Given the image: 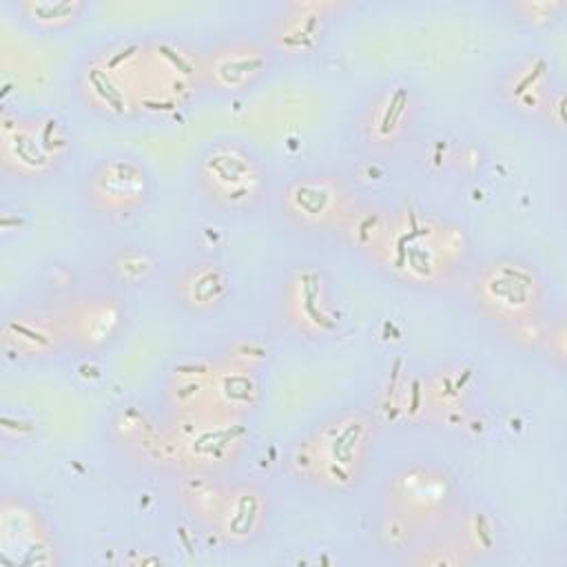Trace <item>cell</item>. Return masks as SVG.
<instances>
[{
	"mask_svg": "<svg viewBox=\"0 0 567 567\" xmlns=\"http://www.w3.org/2000/svg\"><path fill=\"white\" fill-rule=\"evenodd\" d=\"M179 458V476L230 474L250 447L248 419L166 414Z\"/></svg>",
	"mask_w": 567,
	"mask_h": 567,
	"instance_id": "15",
	"label": "cell"
},
{
	"mask_svg": "<svg viewBox=\"0 0 567 567\" xmlns=\"http://www.w3.org/2000/svg\"><path fill=\"white\" fill-rule=\"evenodd\" d=\"M266 317L275 334L297 343H321L341 328L334 284L323 264L297 259L286 266L266 295Z\"/></svg>",
	"mask_w": 567,
	"mask_h": 567,
	"instance_id": "8",
	"label": "cell"
},
{
	"mask_svg": "<svg viewBox=\"0 0 567 567\" xmlns=\"http://www.w3.org/2000/svg\"><path fill=\"white\" fill-rule=\"evenodd\" d=\"M100 281L113 290H135L155 281L162 272V257L144 244L117 241L97 257Z\"/></svg>",
	"mask_w": 567,
	"mask_h": 567,
	"instance_id": "23",
	"label": "cell"
},
{
	"mask_svg": "<svg viewBox=\"0 0 567 567\" xmlns=\"http://www.w3.org/2000/svg\"><path fill=\"white\" fill-rule=\"evenodd\" d=\"M272 206L290 233L303 239H337L346 235L361 202L343 173L317 166L281 182Z\"/></svg>",
	"mask_w": 567,
	"mask_h": 567,
	"instance_id": "10",
	"label": "cell"
},
{
	"mask_svg": "<svg viewBox=\"0 0 567 567\" xmlns=\"http://www.w3.org/2000/svg\"><path fill=\"white\" fill-rule=\"evenodd\" d=\"M73 151L66 122L51 111H4L0 120V173L4 182L35 186L55 179Z\"/></svg>",
	"mask_w": 567,
	"mask_h": 567,
	"instance_id": "11",
	"label": "cell"
},
{
	"mask_svg": "<svg viewBox=\"0 0 567 567\" xmlns=\"http://www.w3.org/2000/svg\"><path fill=\"white\" fill-rule=\"evenodd\" d=\"M58 303L73 354H102L111 350L126 332L128 306L120 290L104 284L75 290Z\"/></svg>",
	"mask_w": 567,
	"mask_h": 567,
	"instance_id": "19",
	"label": "cell"
},
{
	"mask_svg": "<svg viewBox=\"0 0 567 567\" xmlns=\"http://www.w3.org/2000/svg\"><path fill=\"white\" fill-rule=\"evenodd\" d=\"M343 239L381 277L423 292H439L463 279L472 259L465 226L421 206L361 202Z\"/></svg>",
	"mask_w": 567,
	"mask_h": 567,
	"instance_id": "1",
	"label": "cell"
},
{
	"mask_svg": "<svg viewBox=\"0 0 567 567\" xmlns=\"http://www.w3.org/2000/svg\"><path fill=\"white\" fill-rule=\"evenodd\" d=\"M0 547L11 565H55L60 549L47 516L27 496L7 494L0 505Z\"/></svg>",
	"mask_w": 567,
	"mask_h": 567,
	"instance_id": "22",
	"label": "cell"
},
{
	"mask_svg": "<svg viewBox=\"0 0 567 567\" xmlns=\"http://www.w3.org/2000/svg\"><path fill=\"white\" fill-rule=\"evenodd\" d=\"M505 16L523 29H551L567 11L563 0H507L501 4Z\"/></svg>",
	"mask_w": 567,
	"mask_h": 567,
	"instance_id": "25",
	"label": "cell"
},
{
	"mask_svg": "<svg viewBox=\"0 0 567 567\" xmlns=\"http://www.w3.org/2000/svg\"><path fill=\"white\" fill-rule=\"evenodd\" d=\"M421 93L405 78L374 84L352 115V140L370 157H392L414 137L421 120Z\"/></svg>",
	"mask_w": 567,
	"mask_h": 567,
	"instance_id": "13",
	"label": "cell"
},
{
	"mask_svg": "<svg viewBox=\"0 0 567 567\" xmlns=\"http://www.w3.org/2000/svg\"><path fill=\"white\" fill-rule=\"evenodd\" d=\"M277 58L259 35L228 33L199 49V84L210 97H239L255 91L275 71Z\"/></svg>",
	"mask_w": 567,
	"mask_h": 567,
	"instance_id": "16",
	"label": "cell"
},
{
	"mask_svg": "<svg viewBox=\"0 0 567 567\" xmlns=\"http://www.w3.org/2000/svg\"><path fill=\"white\" fill-rule=\"evenodd\" d=\"M498 111L532 131L565 137V82L551 55L540 49L512 53L494 75Z\"/></svg>",
	"mask_w": 567,
	"mask_h": 567,
	"instance_id": "9",
	"label": "cell"
},
{
	"mask_svg": "<svg viewBox=\"0 0 567 567\" xmlns=\"http://www.w3.org/2000/svg\"><path fill=\"white\" fill-rule=\"evenodd\" d=\"M91 4L86 0H18L13 13L29 31L40 35H60L75 29Z\"/></svg>",
	"mask_w": 567,
	"mask_h": 567,
	"instance_id": "24",
	"label": "cell"
},
{
	"mask_svg": "<svg viewBox=\"0 0 567 567\" xmlns=\"http://www.w3.org/2000/svg\"><path fill=\"white\" fill-rule=\"evenodd\" d=\"M465 301L496 337L516 350L540 348L551 317V290L543 268L520 252H496L463 275Z\"/></svg>",
	"mask_w": 567,
	"mask_h": 567,
	"instance_id": "3",
	"label": "cell"
},
{
	"mask_svg": "<svg viewBox=\"0 0 567 567\" xmlns=\"http://www.w3.org/2000/svg\"><path fill=\"white\" fill-rule=\"evenodd\" d=\"M179 478V503L213 545L224 551H248L264 543L272 520V496L264 483L230 474Z\"/></svg>",
	"mask_w": 567,
	"mask_h": 567,
	"instance_id": "6",
	"label": "cell"
},
{
	"mask_svg": "<svg viewBox=\"0 0 567 567\" xmlns=\"http://www.w3.org/2000/svg\"><path fill=\"white\" fill-rule=\"evenodd\" d=\"M233 268L213 255L186 257L168 279L173 306L193 319H206L221 312L235 295Z\"/></svg>",
	"mask_w": 567,
	"mask_h": 567,
	"instance_id": "20",
	"label": "cell"
},
{
	"mask_svg": "<svg viewBox=\"0 0 567 567\" xmlns=\"http://www.w3.org/2000/svg\"><path fill=\"white\" fill-rule=\"evenodd\" d=\"M377 439L379 423L370 410H332L292 436L284 454L286 476L303 494L348 496L363 485Z\"/></svg>",
	"mask_w": 567,
	"mask_h": 567,
	"instance_id": "2",
	"label": "cell"
},
{
	"mask_svg": "<svg viewBox=\"0 0 567 567\" xmlns=\"http://www.w3.org/2000/svg\"><path fill=\"white\" fill-rule=\"evenodd\" d=\"M190 190L213 215L252 219L277 193L275 171L261 151L239 135H217L204 142L188 166Z\"/></svg>",
	"mask_w": 567,
	"mask_h": 567,
	"instance_id": "5",
	"label": "cell"
},
{
	"mask_svg": "<svg viewBox=\"0 0 567 567\" xmlns=\"http://www.w3.org/2000/svg\"><path fill=\"white\" fill-rule=\"evenodd\" d=\"M348 9L350 4L341 0H279L264 7L257 31L277 62L299 64L323 49Z\"/></svg>",
	"mask_w": 567,
	"mask_h": 567,
	"instance_id": "14",
	"label": "cell"
},
{
	"mask_svg": "<svg viewBox=\"0 0 567 567\" xmlns=\"http://www.w3.org/2000/svg\"><path fill=\"white\" fill-rule=\"evenodd\" d=\"M106 441L126 465L142 472L182 474L164 410L157 412L144 403L124 401L109 414Z\"/></svg>",
	"mask_w": 567,
	"mask_h": 567,
	"instance_id": "17",
	"label": "cell"
},
{
	"mask_svg": "<svg viewBox=\"0 0 567 567\" xmlns=\"http://www.w3.org/2000/svg\"><path fill=\"white\" fill-rule=\"evenodd\" d=\"M71 86L95 120L146 122V35H115L86 49L73 66Z\"/></svg>",
	"mask_w": 567,
	"mask_h": 567,
	"instance_id": "7",
	"label": "cell"
},
{
	"mask_svg": "<svg viewBox=\"0 0 567 567\" xmlns=\"http://www.w3.org/2000/svg\"><path fill=\"white\" fill-rule=\"evenodd\" d=\"M155 190V175L137 153L106 151L84 168L78 199L91 224L115 228L146 213Z\"/></svg>",
	"mask_w": 567,
	"mask_h": 567,
	"instance_id": "12",
	"label": "cell"
},
{
	"mask_svg": "<svg viewBox=\"0 0 567 567\" xmlns=\"http://www.w3.org/2000/svg\"><path fill=\"white\" fill-rule=\"evenodd\" d=\"M458 483L439 463L412 461L385 476L377 498L374 538L388 554H410L441 536L461 514Z\"/></svg>",
	"mask_w": 567,
	"mask_h": 567,
	"instance_id": "4",
	"label": "cell"
},
{
	"mask_svg": "<svg viewBox=\"0 0 567 567\" xmlns=\"http://www.w3.org/2000/svg\"><path fill=\"white\" fill-rule=\"evenodd\" d=\"M2 357L16 363H49L71 352L60 303L53 299L18 301L0 321Z\"/></svg>",
	"mask_w": 567,
	"mask_h": 567,
	"instance_id": "18",
	"label": "cell"
},
{
	"mask_svg": "<svg viewBox=\"0 0 567 567\" xmlns=\"http://www.w3.org/2000/svg\"><path fill=\"white\" fill-rule=\"evenodd\" d=\"M159 401L166 414H217V354L188 352L175 357L162 374Z\"/></svg>",
	"mask_w": 567,
	"mask_h": 567,
	"instance_id": "21",
	"label": "cell"
}]
</instances>
